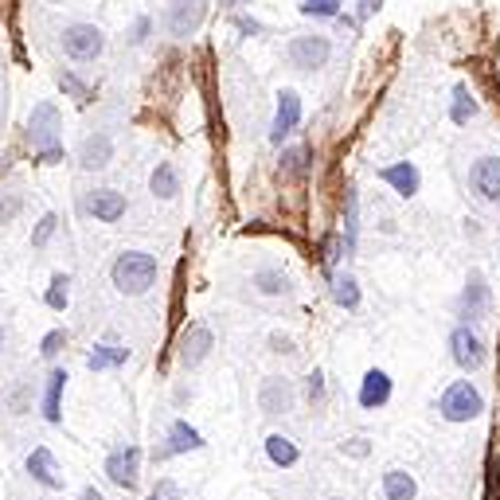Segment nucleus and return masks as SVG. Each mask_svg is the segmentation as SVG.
<instances>
[{"mask_svg":"<svg viewBox=\"0 0 500 500\" xmlns=\"http://www.w3.org/2000/svg\"><path fill=\"white\" fill-rule=\"evenodd\" d=\"M24 470H28V477H31V481H36L39 488H47V493H63V473H59V462H55V453H51L47 445H36V450L28 453Z\"/></svg>","mask_w":500,"mask_h":500,"instance_id":"18","label":"nucleus"},{"mask_svg":"<svg viewBox=\"0 0 500 500\" xmlns=\"http://www.w3.org/2000/svg\"><path fill=\"white\" fill-rule=\"evenodd\" d=\"M477 110H481V106H477L473 90L465 87V82H457V87H453V98H450V122H453V125H470V122L477 118Z\"/></svg>","mask_w":500,"mask_h":500,"instance_id":"29","label":"nucleus"},{"mask_svg":"<svg viewBox=\"0 0 500 500\" xmlns=\"http://www.w3.org/2000/svg\"><path fill=\"white\" fill-rule=\"evenodd\" d=\"M485 414V395L473 379H453L438 395V419L445 422H473Z\"/></svg>","mask_w":500,"mask_h":500,"instance_id":"3","label":"nucleus"},{"mask_svg":"<svg viewBox=\"0 0 500 500\" xmlns=\"http://www.w3.org/2000/svg\"><path fill=\"white\" fill-rule=\"evenodd\" d=\"M379 180L391 191H395V196H403V199H414V196H419V188H422V173H419V165H414V161L383 165L379 168Z\"/></svg>","mask_w":500,"mask_h":500,"instance_id":"19","label":"nucleus"},{"mask_svg":"<svg viewBox=\"0 0 500 500\" xmlns=\"http://www.w3.org/2000/svg\"><path fill=\"white\" fill-rule=\"evenodd\" d=\"M63 118H59V106L55 102H36L28 114V141L36 153H44V148H55L63 145Z\"/></svg>","mask_w":500,"mask_h":500,"instance_id":"8","label":"nucleus"},{"mask_svg":"<svg viewBox=\"0 0 500 500\" xmlns=\"http://www.w3.org/2000/svg\"><path fill=\"white\" fill-rule=\"evenodd\" d=\"M0 352H4V325H0Z\"/></svg>","mask_w":500,"mask_h":500,"instance_id":"48","label":"nucleus"},{"mask_svg":"<svg viewBox=\"0 0 500 500\" xmlns=\"http://www.w3.org/2000/svg\"><path fill=\"white\" fill-rule=\"evenodd\" d=\"M301 125V94L297 90H278V106H274V122H270V145H282L290 133H297Z\"/></svg>","mask_w":500,"mask_h":500,"instance_id":"15","label":"nucleus"},{"mask_svg":"<svg viewBox=\"0 0 500 500\" xmlns=\"http://www.w3.org/2000/svg\"><path fill=\"white\" fill-rule=\"evenodd\" d=\"M340 242H344V254H356V242H360V191L352 184L344 188V231H340Z\"/></svg>","mask_w":500,"mask_h":500,"instance_id":"25","label":"nucleus"},{"mask_svg":"<svg viewBox=\"0 0 500 500\" xmlns=\"http://www.w3.org/2000/svg\"><path fill=\"white\" fill-rule=\"evenodd\" d=\"M328 59H333V39L321 36V31H301L285 44V63L293 71H321Z\"/></svg>","mask_w":500,"mask_h":500,"instance_id":"4","label":"nucleus"},{"mask_svg":"<svg viewBox=\"0 0 500 500\" xmlns=\"http://www.w3.org/2000/svg\"><path fill=\"white\" fill-rule=\"evenodd\" d=\"M148 36H153V16H137L130 24V31H125V44H130V47H145Z\"/></svg>","mask_w":500,"mask_h":500,"instance_id":"37","label":"nucleus"},{"mask_svg":"<svg viewBox=\"0 0 500 500\" xmlns=\"http://www.w3.org/2000/svg\"><path fill=\"white\" fill-rule=\"evenodd\" d=\"M20 211H24V191H20V188L0 191V227L16 223V219H20Z\"/></svg>","mask_w":500,"mask_h":500,"instance_id":"34","label":"nucleus"},{"mask_svg":"<svg viewBox=\"0 0 500 500\" xmlns=\"http://www.w3.org/2000/svg\"><path fill=\"white\" fill-rule=\"evenodd\" d=\"M148 191H153V199H176L180 196V168L173 161H157L153 176H148Z\"/></svg>","mask_w":500,"mask_h":500,"instance_id":"24","label":"nucleus"},{"mask_svg":"<svg viewBox=\"0 0 500 500\" xmlns=\"http://www.w3.org/2000/svg\"><path fill=\"white\" fill-rule=\"evenodd\" d=\"M297 407V387L293 379L285 376H266L258 383V411L270 414V419H285V414H293Z\"/></svg>","mask_w":500,"mask_h":500,"instance_id":"12","label":"nucleus"},{"mask_svg":"<svg viewBox=\"0 0 500 500\" xmlns=\"http://www.w3.org/2000/svg\"><path fill=\"white\" fill-rule=\"evenodd\" d=\"M148 500H180V485L173 477H161V481L153 485V493H148Z\"/></svg>","mask_w":500,"mask_h":500,"instance_id":"40","label":"nucleus"},{"mask_svg":"<svg viewBox=\"0 0 500 500\" xmlns=\"http://www.w3.org/2000/svg\"><path fill=\"white\" fill-rule=\"evenodd\" d=\"M450 356H453V364L462 368V371H481L488 364V348H485V340L477 328L470 325H453L450 328Z\"/></svg>","mask_w":500,"mask_h":500,"instance_id":"11","label":"nucleus"},{"mask_svg":"<svg viewBox=\"0 0 500 500\" xmlns=\"http://www.w3.org/2000/svg\"><path fill=\"white\" fill-rule=\"evenodd\" d=\"M44 500H51V496H44Z\"/></svg>","mask_w":500,"mask_h":500,"instance_id":"50","label":"nucleus"},{"mask_svg":"<svg viewBox=\"0 0 500 500\" xmlns=\"http://www.w3.org/2000/svg\"><path fill=\"white\" fill-rule=\"evenodd\" d=\"M67 368H51L47 371V379H44V419L51 422V427H59L63 422V411H59V403H63V391H67Z\"/></svg>","mask_w":500,"mask_h":500,"instance_id":"23","label":"nucleus"},{"mask_svg":"<svg viewBox=\"0 0 500 500\" xmlns=\"http://www.w3.org/2000/svg\"><path fill=\"white\" fill-rule=\"evenodd\" d=\"M328 293H333V301L340 305V309H348V313H352V309H360V282L352 278V274H333V278H328Z\"/></svg>","mask_w":500,"mask_h":500,"instance_id":"26","label":"nucleus"},{"mask_svg":"<svg viewBox=\"0 0 500 500\" xmlns=\"http://www.w3.org/2000/svg\"><path fill=\"white\" fill-rule=\"evenodd\" d=\"M59 51L67 55L71 63H79V67H87V63L102 59L106 51V31L98 24H87V20H71V24H63L59 31Z\"/></svg>","mask_w":500,"mask_h":500,"instance_id":"2","label":"nucleus"},{"mask_svg":"<svg viewBox=\"0 0 500 500\" xmlns=\"http://www.w3.org/2000/svg\"><path fill=\"white\" fill-rule=\"evenodd\" d=\"M102 473L110 477V485H118L122 493H133L137 481H141V445L125 442V445H118V450H110L106 453Z\"/></svg>","mask_w":500,"mask_h":500,"instance_id":"7","label":"nucleus"},{"mask_svg":"<svg viewBox=\"0 0 500 500\" xmlns=\"http://www.w3.org/2000/svg\"><path fill=\"white\" fill-rule=\"evenodd\" d=\"M79 500H106V496H102L94 485H87V488H82V496H79Z\"/></svg>","mask_w":500,"mask_h":500,"instance_id":"46","label":"nucleus"},{"mask_svg":"<svg viewBox=\"0 0 500 500\" xmlns=\"http://www.w3.org/2000/svg\"><path fill=\"white\" fill-rule=\"evenodd\" d=\"M223 4H227V8H239V4H242V0H223Z\"/></svg>","mask_w":500,"mask_h":500,"instance_id":"47","label":"nucleus"},{"mask_svg":"<svg viewBox=\"0 0 500 500\" xmlns=\"http://www.w3.org/2000/svg\"><path fill=\"white\" fill-rule=\"evenodd\" d=\"M470 191L481 204H500V157L485 153L470 165Z\"/></svg>","mask_w":500,"mask_h":500,"instance_id":"14","label":"nucleus"},{"mask_svg":"<svg viewBox=\"0 0 500 500\" xmlns=\"http://www.w3.org/2000/svg\"><path fill=\"white\" fill-rule=\"evenodd\" d=\"M67 328H51V333L44 336V340H39V356H44V360H55L59 352H63V348H67Z\"/></svg>","mask_w":500,"mask_h":500,"instance_id":"38","label":"nucleus"},{"mask_svg":"<svg viewBox=\"0 0 500 500\" xmlns=\"http://www.w3.org/2000/svg\"><path fill=\"white\" fill-rule=\"evenodd\" d=\"M122 364H130V348L118 344L114 336H106L102 344H94L87 352V368L90 371H110V368H122Z\"/></svg>","mask_w":500,"mask_h":500,"instance_id":"22","label":"nucleus"},{"mask_svg":"<svg viewBox=\"0 0 500 500\" xmlns=\"http://www.w3.org/2000/svg\"><path fill=\"white\" fill-rule=\"evenodd\" d=\"M465 235L477 239V235H481V223H477V219H465Z\"/></svg>","mask_w":500,"mask_h":500,"instance_id":"45","label":"nucleus"},{"mask_svg":"<svg viewBox=\"0 0 500 500\" xmlns=\"http://www.w3.org/2000/svg\"><path fill=\"white\" fill-rule=\"evenodd\" d=\"M309 148L305 145H290V148H282V161H278V173L282 180H301L305 173H309Z\"/></svg>","mask_w":500,"mask_h":500,"instance_id":"30","label":"nucleus"},{"mask_svg":"<svg viewBox=\"0 0 500 500\" xmlns=\"http://www.w3.org/2000/svg\"><path fill=\"white\" fill-rule=\"evenodd\" d=\"M266 457H270V465H278V470H290V465L301 462V450H297V442L285 438V434H270V438H266Z\"/></svg>","mask_w":500,"mask_h":500,"instance_id":"28","label":"nucleus"},{"mask_svg":"<svg viewBox=\"0 0 500 500\" xmlns=\"http://www.w3.org/2000/svg\"><path fill=\"white\" fill-rule=\"evenodd\" d=\"M328 500H344V496H328Z\"/></svg>","mask_w":500,"mask_h":500,"instance_id":"49","label":"nucleus"},{"mask_svg":"<svg viewBox=\"0 0 500 500\" xmlns=\"http://www.w3.org/2000/svg\"><path fill=\"white\" fill-rule=\"evenodd\" d=\"M211 348H216V336H211V328L204 321H191L180 328V340H176V364L184 371H196L204 360L211 356Z\"/></svg>","mask_w":500,"mask_h":500,"instance_id":"9","label":"nucleus"},{"mask_svg":"<svg viewBox=\"0 0 500 500\" xmlns=\"http://www.w3.org/2000/svg\"><path fill=\"white\" fill-rule=\"evenodd\" d=\"M297 13L305 20H336L344 13V0H297Z\"/></svg>","mask_w":500,"mask_h":500,"instance_id":"31","label":"nucleus"},{"mask_svg":"<svg viewBox=\"0 0 500 500\" xmlns=\"http://www.w3.org/2000/svg\"><path fill=\"white\" fill-rule=\"evenodd\" d=\"M157 274H161V262H157V254H148V250H122V254H114V262H110V282L122 297L148 293L153 282H157Z\"/></svg>","mask_w":500,"mask_h":500,"instance_id":"1","label":"nucleus"},{"mask_svg":"<svg viewBox=\"0 0 500 500\" xmlns=\"http://www.w3.org/2000/svg\"><path fill=\"white\" fill-rule=\"evenodd\" d=\"M266 348H270L274 356H297V340L285 336V333H270L266 336Z\"/></svg>","mask_w":500,"mask_h":500,"instance_id":"39","label":"nucleus"},{"mask_svg":"<svg viewBox=\"0 0 500 500\" xmlns=\"http://www.w3.org/2000/svg\"><path fill=\"white\" fill-rule=\"evenodd\" d=\"M250 285L262 297H293V278L282 266H258V270L250 274Z\"/></svg>","mask_w":500,"mask_h":500,"instance_id":"21","label":"nucleus"},{"mask_svg":"<svg viewBox=\"0 0 500 500\" xmlns=\"http://www.w3.org/2000/svg\"><path fill=\"white\" fill-rule=\"evenodd\" d=\"M0 407L13 419H24L36 407V379H13L4 391H0Z\"/></svg>","mask_w":500,"mask_h":500,"instance_id":"20","label":"nucleus"},{"mask_svg":"<svg viewBox=\"0 0 500 500\" xmlns=\"http://www.w3.org/2000/svg\"><path fill=\"white\" fill-rule=\"evenodd\" d=\"M340 453H344V457H356V462H364V457L371 453V442H368V438H348V442H340Z\"/></svg>","mask_w":500,"mask_h":500,"instance_id":"41","label":"nucleus"},{"mask_svg":"<svg viewBox=\"0 0 500 500\" xmlns=\"http://www.w3.org/2000/svg\"><path fill=\"white\" fill-rule=\"evenodd\" d=\"M301 391H305V399H309V407H325V399H328V383H325V371H321V368H313L309 376H305Z\"/></svg>","mask_w":500,"mask_h":500,"instance_id":"35","label":"nucleus"},{"mask_svg":"<svg viewBox=\"0 0 500 500\" xmlns=\"http://www.w3.org/2000/svg\"><path fill=\"white\" fill-rule=\"evenodd\" d=\"M395 395V379L387 376L383 368H371L364 379H360V391H356V403L364 411H383Z\"/></svg>","mask_w":500,"mask_h":500,"instance_id":"17","label":"nucleus"},{"mask_svg":"<svg viewBox=\"0 0 500 500\" xmlns=\"http://www.w3.org/2000/svg\"><path fill=\"white\" fill-rule=\"evenodd\" d=\"M44 305L47 309H55L63 313L71 305V274H51V285H47V293H44Z\"/></svg>","mask_w":500,"mask_h":500,"instance_id":"32","label":"nucleus"},{"mask_svg":"<svg viewBox=\"0 0 500 500\" xmlns=\"http://www.w3.org/2000/svg\"><path fill=\"white\" fill-rule=\"evenodd\" d=\"M383 8V0H360V20H368L371 13H379Z\"/></svg>","mask_w":500,"mask_h":500,"instance_id":"44","label":"nucleus"},{"mask_svg":"<svg viewBox=\"0 0 500 500\" xmlns=\"http://www.w3.org/2000/svg\"><path fill=\"white\" fill-rule=\"evenodd\" d=\"M204 16H208V0H168L161 24H165V31L173 39H188V36H196L199 31Z\"/></svg>","mask_w":500,"mask_h":500,"instance_id":"10","label":"nucleus"},{"mask_svg":"<svg viewBox=\"0 0 500 500\" xmlns=\"http://www.w3.org/2000/svg\"><path fill=\"white\" fill-rule=\"evenodd\" d=\"M453 313L462 317V325H470V328L493 313V290H488L481 270L465 274V285H462V293H457V301H453Z\"/></svg>","mask_w":500,"mask_h":500,"instance_id":"5","label":"nucleus"},{"mask_svg":"<svg viewBox=\"0 0 500 500\" xmlns=\"http://www.w3.org/2000/svg\"><path fill=\"white\" fill-rule=\"evenodd\" d=\"M196 450H204V434L196 427H188L184 419H173L168 422V434H165V445H157L153 457L157 462H168V457H176V453H196Z\"/></svg>","mask_w":500,"mask_h":500,"instance_id":"16","label":"nucleus"},{"mask_svg":"<svg viewBox=\"0 0 500 500\" xmlns=\"http://www.w3.org/2000/svg\"><path fill=\"white\" fill-rule=\"evenodd\" d=\"M231 24H235V31H242V36H262V31H266L258 20H254V16H242V13L231 16Z\"/></svg>","mask_w":500,"mask_h":500,"instance_id":"42","label":"nucleus"},{"mask_svg":"<svg viewBox=\"0 0 500 500\" xmlns=\"http://www.w3.org/2000/svg\"><path fill=\"white\" fill-rule=\"evenodd\" d=\"M383 500H414V493H419V481L407 473V470H387L383 473Z\"/></svg>","mask_w":500,"mask_h":500,"instance_id":"27","label":"nucleus"},{"mask_svg":"<svg viewBox=\"0 0 500 500\" xmlns=\"http://www.w3.org/2000/svg\"><path fill=\"white\" fill-rule=\"evenodd\" d=\"M114 153H118V145H114V133L110 130H94V133L82 137L74 161H79L82 173H102V168H110Z\"/></svg>","mask_w":500,"mask_h":500,"instance_id":"13","label":"nucleus"},{"mask_svg":"<svg viewBox=\"0 0 500 500\" xmlns=\"http://www.w3.org/2000/svg\"><path fill=\"white\" fill-rule=\"evenodd\" d=\"M79 211L87 219H98V223H122L130 216V199H125V191H118V188H87L79 196Z\"/></svg>","mask_w":500,"mask_h":500,"instance_id":"6","label":"nucleus"},{"mask_svg":"<svg viewBox=\"0 0 500 500\" xmlns=\"http://www.w3.org/2000/svg\"><path fill=\"white\" fill-rule=\"evenodd\" d=\"M55 82H59V90L67 94V98H74V102H90V87L79 79L71 67H63L59 74H55Z\"/></svg>","mask_w":500,"mask_h":500,"instance_id":"33","label":"nucleus"},{"mask_svg":"<svg viewBox=\"0 0 500 500\" xmlns=\"http://www.w3.org/2000/svg\"><path fill=\"white\" fill-rule=\"evenodd\" d=\"M55 231H59V216L55 211H47V216L36 223V231H31V250H44L47 242L55 239Z\"/></svg>","mask_w":500,"mask_h":500,"instance_id":"36","label":"nucleus"},{"mask_svg":"<svg viewBox=\"0 0 500 500\" xmlns=\"http://www.w3.org/2000/svg\"><path fill=\"white\" fill-rule=\"evenodd\" d=\"M63 145H55V148H44V153H36V165H59L63 161Z\"/></svg>","mask_w":500,"mask_h":500,"instance_id":"43","label":"nucleus"}]
</instances>
